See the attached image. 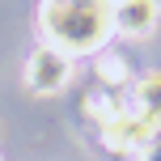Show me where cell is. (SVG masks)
Returning <instances> with one entry per match:
<instances>
[{"label":"cell","instance_id":"cell-5","mask_svg":"<svg viewBox=\"0 0 161 161\" xmlns=\"http://www.w3.org/2000/svg\"><path fill=\"white\" fill-rule=\"evenodd\" d=\"M127 106H131V102L114 97L110 89H102V93H89V97H85V114H89L93 123H102V127H110L114 119H123V114H127Z\"/></svg>","mask_w":161,"mask_h":161},{"label":"cell","instance_id":"cell-1","mask_svg":"<svg viewBox=\"0 0 161 161\" xmlns=\"http://www.w3.org/2000/svg\"><path fill=\"white\" fill-rule=\"evenodd\" d=\"M38 34L64 55H97L114 34V0H42Z\"/></svg>","mask_w":161,"mask_h":161},{"label":"cell","instance_id":"cell-4","mask_svg":"<svg viewBox=\"0 0 161 161\" xmlns=\"http://www.w3.org/2000/svg\"><path fill=\"white\" fill-rule=\"evenodd\" d=\"M131 106H136V110L161 131V72H144V76L136 80V97H131Z\"/></svg>","mask_w":161,"mask_h":161},{"label":"cell","instance_id":"cell-2","mask_svg":"<svg viewBox=\"0 0 161 161\" xmlns=\"http://www.w3.org/2000/svg\"><path fill=\"white\" fill-rule=\"evenodd\" d=\"M68 80H72V55L38 42V47L30 51V59H25V85H30L34 93H59Z\"/></svg>","mask_w":161,"mask_h":161},{"label":"cell","instance_id":"cell-6","mask_svg":"<svg viewBox=\"0 0 161 161\" xmlns=\"http://www.w3.org/2000/svg\"><path fill=\"white\" fill-rule=\"evenodd\" d=\"M97 80H102L106 89H119V85H127V80H131L127 59H123L119 51H97Z\"/></svg>","mask_w":161,"mask_h":161},{"label":"cell","instance_id":"cell-3","mask_svg":"<svg viewBox=\"0 0 161 161\" xmlns=\"http://www.w3.org/2000/svg\"><path fill=\"white\" fill-rule=\"evenodd\" d=\"M161 21L157 0H114V34L123 38H148Z\"/></svg>","mask_w":161,"mask_h":161}]
</instances>
